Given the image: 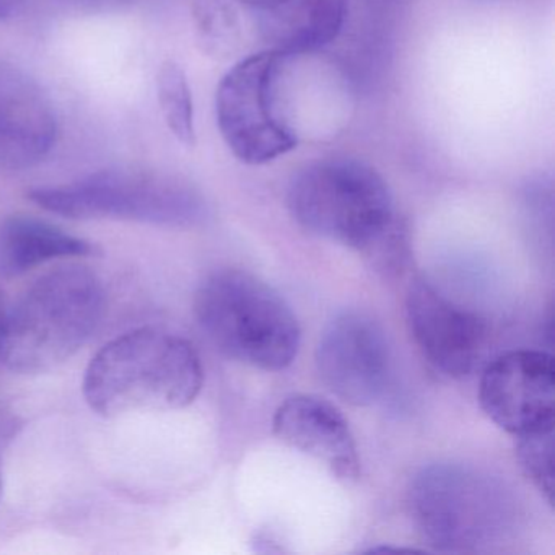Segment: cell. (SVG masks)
<instances>
[{"label": "cell", "instance_id": "obj_1", "mask_svg": "<svg viewBox=\"0 0 555 555\" xmlns=\"http://www.w3.org/2000/svg\"><path fill=\"white\" fill-rule=\"evenodd\" d=\"M287 206L301 229L362 253L379 271H398L404 262V220L382 175L363 162L307 165L288 184Z\"/></svg>", "mask_w": 555, "mask_h": 555}, {"label": "cell", "instance_id": "obj_2", "mask_svg": "<svg viewBox=\"0 0 555 555\" xmlns=\"http://www.w3.org/2000/svg\"><path fill=\"white\" fill-rule=\"evenodd\" d=\"M204 369L193 344L158 327H139L109 340L87 366L83 396L106 418L175 411L201 392Z\"/></svg>", "mask_w": 555, "mask_h": 555}, {"label": "cell", "instance_id": "obj_3", "mask_svg": "<svg viewBox=\"0 0 555 555\" xmlns=\"http://www.w3.org/2000/svg\"><path fill=\"white\" fill-rule=\"evenodd\" d=\"M105 311V291L86 266L54 269L11 308L0 334V362L12 372H50L76 356Z\"/></svg>", "mask_w": 555, "mask_h": 555}, {"label": "cell", "instance_id": "obj_4", "mask_svg": "<svg viewBox=\"0 0 555 555\" xmlns=\"http://www.w3.org/2000/svg\"><path fill=\"white\" fill-rule=\"evenodd\" d=\"M207 339L229 359L279 372L300 349V326L284 298L261 279L227 269L209 275L194 298Z\"/></svg>", "mask_w": 555, "mask_h": 555}, {"label": "cell", "instance_id": "obj_5", "mask_svg": "<svg viewBox=\"0 0 555 555\" xmlns=\"http://www.w3.org/2000/svg\"><path fill=\"white\" fill-rule=\"evenodd\" d=\"M28 199L74 220H126L190 229L207 219L196 186L175 175L135 168L96 171L61 186L34 188Z\"/></svg>", "mask_w": 555, "mask_h": 555}, {"label": "cell", "instance_id": "obj_6", "mask_svg": "<svg viewBox=\"0 0 555 555\" xmlns=\"http://www.w3.org/2000/svg\"><path fill=\"white\" fill-rule=\"evenodd\" d=\"M412 519L440 551H474L502 539L515 522L508 490L487 474L438 463L415 474L409 487Z\"/></svg>", "mask_w": 555, "mask_h": 555}, {"label": "cell", "instance_id": "obj_7", "mask_svg": "<svg viewBox=\"0 0 555 555\" xmlns=\"http://www.w3.org/2000/svg\"><path fill=\"white\" fill-rule=\"evenodd\" d=\"M288 60L274 50L253 54L220 80L217 125L227 147L243 164H269L297 149V132L282 106V80Z\"/></svg>", "mask_w": 555, "mask_h": 555}, {"label": "cell", "instance_id": "obj_8", "mask_svg": "<svg viewBox=\"0 0 555 555\" xmlns=\"http://www.w3.org/2000/svg\"><path fill=\"white\" fill-rule=\"evenodd\" d=\"M554 375L551 353H503L480 376V408L493 424L516 438L554 430Z\"/></svg>", "mask_w": 555, "mask_h": 555}, {"label": "cell", "instance_id": "obj_9", "mask_svg": "<svg viewBox=\"0 0 555 555\" xmlns=\"http://www.w3.org/2000/svg\"><path fill=\"white\" fill-rule=\"evenodd\" d=\"M317 366L326 388L352 405H372L382 399L391 375L385 333L372 318L346 311L321 334Z\"/></svg>", "mask_w": 555, "mask_h": 555}, {"label": "cell", "instance_id": "obj_10", "mask_svg": "<svg viewBox=\"0 0 555 555\" xmlns=\"http://www.w3.org/2000/svg\"><path fill=\"white\" fill-rule=\"evenodd\" d=\"M409 331L425 359L451 378H466L486 352L487 326L476 313L454 304L425 281L405 298Z\"/></svg>", "mask_w": 555, "mask_h": 555}, {"label": "cell", "instance_id": "obj_11", "mask_svg": "<svg viewBox=\"0 0 555 555\" xmlns=\"http://www.w3.org/2000/svg\"><path fill=\"white\" fill-rule=\"evenodd\" d=\"M56 141V112L43 87L0 61V165L27 170L43 162Z\"/></svg>", "mask_w": 555, "mask_h": 555}, {"label": "cell", "instance_id": "obj_12", "mask_svg": "<svg viewBox=\"0 0 555 555\" xmlns=\"http://www.w3.org/2000/svg\"><path fill=\"white\" fill-rule=\"evenodd\" d=\"M272 431L288 447L323 463L337 479L349 482L359 477L356 438L331 402L311 395L291 396L275 411Z\"/></svg>", "mask_w": 555, "mask_h": 555}, {"label": "cell", "instance_id": "obj_13", "mask_svg": "<svg viewBox=\"0 0 555 555\" xmlns=\"http://www.w3.org/2000/svg\"><path fill=\"white\" fill-rule=\"evenodd\" d=\"M258 14L259 31L271 50L294 57L321 50L339 37L347 0H282Z\"/></svg>", "mask_w": 555, "mask_h": 555}, {"label": "cell", "instance_id": "obj_14", "mask_svg": "<svg viewBox=\"0 0 555 555\" xmlns=\"http://www.w3.org/2000/svg\"><path fill=\"white\" fill-rule=\"evenodd\" d=\"M92 253L95 246L87 240L35 217L12 216L0 225V278H21L47 262Z\"/></svg>", "mask_w": 555, "mask_h": 555}, {"label": "cell", "instance_id": "obj_15", "mask_svg": "<svg viewBox=\"0 0 555 555\" xmlns=\"http://www.w3.org/2000/svg\"><path fill=\"white\" fill-rule=\"evenodd\" d=\"M157 96L171 134L184 147L196 144L194 103L186 73L175 61H165L157 73Z\"/></svg>", "mask_w": 555, "mask_h": 555}, {"label": "cell", "instance_id": "obj_16", "mask_svg": "<svg viewBox=\"0 0 555 555\" xmlns=\"http://www.w3.org/2000/svg\"><path fill=\"white\" fill-rule=\"evenodd\" d=\"M516 457L535 489L554 502V430L518 437Z\"/></svg>", "mask_w": 555, "mask_h": 555}, {"label": "cell", "instance_id": "obj_17", "mask_svg": "<svg viewBox=\"0 0 555 555\" xmlns=\"http://www.w3.org/2000/svg\"><path fill=\"white\" fill-rule=\"evenodd\" d=\"M196 25L210 53H225L235 37V17L222 0H203L196 11Z\"/></svg>", "mask_w": 555, "mask_h": 555}, {"label": "cell", "instance_id": "obj_18", "mask_svg": "<svg viewBox=\"0 0 555 555\" xmlns=\"http://www.w3.org/2000/svg\"><path fill=\"white\" fill-rule=\"evenodd\" d=\"M27 0H0V21H8L21 12Z\"/></svg>", "mask_w": 555, "mask_h": 555}, {"label": "cell", "instance_id": "obj_19", "mask_svg": "<svg viewBox=\"0 0 555 555\" xmlns=\"http://www.w3.org/2000/svg\"><path fill=\"white\" fill-rule=\"evenodd\" d=\"M242 4L248 5V8L255 9V11H266V9L274 8L282 0H238Z\"/></svg>", "mask_w": 555, "mask_h": 555}, {"label": "cell", "instance_id": "obj_20", "mask_svg": "<svg viewBox=\"0 0 555 555\" xmlns=\"http://www.w3.org/2000/svg\"><path fill=\"white\" fill-rule=\"evenodd\" d=\"M9 307L8 300H5L4 292L0 291V334L4 330L5 318H8Z\"/></svg>", "mask_w": 555, "mask_h": 555}, {"label": "cell", "instance_id": "obj_21", "mask_svg": "<svg viewBox=\"0 0 555 555\" xmlns=\"http://www.w3.org/2000/svg\"><path fill=\"white\" fill-rule=\"evenodd\" d=\"M0 489H2V474H0Z\"/></svg>", "mask_w": 555, "mask_h": 555}]
</instances>
